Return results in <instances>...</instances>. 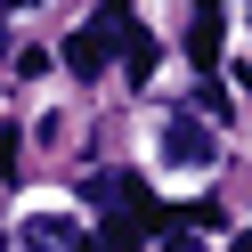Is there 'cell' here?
I'll return each mask as SVG.
<instances>
[{"mask_svg": "<svg viewBox=\"0 0 252 252\" xmlns=\"http://www.w3.org/2000/svg\"><path fill=\"white\" fill-rule=\"evenodd\" d=\"M212 130H203V122L195 114H171L163 122V163H179V171H212Z\"/></svg>", "mask_w": 252, "mask_h": 252, "instance_id": "obj_1", "label": "cell"}, {"mask_svg": "<svg viewBox=\"0 0 252 252\" xmlns=\"http://www.w3.org/2000/svg\"><path fill=\"white\" fill-rule=\"evenodd\" d=\"M187 57H195V65H212V57H220V8H212V0H195V25H187Z\"/></svg>", "mask_w": 252, "mask_h": 252, "instance_id": "obj_2", "label": "cell"}, {"mask_svg": "<svg viewBox=\"0 0 252 252\" xmlns=\"http://www.w3.org/2000/svg\"><path fill=\"white\" fill-rule=\"evenodd\" d=\"M25 252H82L73 220H25Z\"/></svg>", "mask_w": 252, "mask_h": 252, "instance_id": "obj_3", "label": "cell"}, {"mask_svg": "<svg viewBox=\"0 0 252 252\" xmlns=\"http://www.w3.org/2000/svg\"><path fill=\"white\" fill-rule=\"evenodd\" d=\"M122 49H130V82H147L155 73V41L147 33H122Z\"/></svg>", "mask_w": 252, "mask_h": 252, "instance_id": "obj_4", "label": "cell"}, {"mask_svg": "<svg viewBox=\"0 0 252 252\" xmlns=\"http://www.w3.org/2000/svg\"><path fill=\"white\" fill-rule=\"evenodd\" d=\"M228 252H252V236H236V244H228Z\"/></svg>", "mask_w": 252, "mask_h": 252, "instance_id": "obj_5", "label": "cell"}, {"mask_svg": "<svg viewBox=\"0 0 252 252\" xmlns=\"http://www.w3.org/2000/svg\"><path fill=\"white\" fill-rule=\"evenodd\" d=\"M0 8H33V0H0Z\"/></svg>", "mask_w": 252, "mask_h": 252, "instance_id": "obj_6", "label": "cell"}, {"mask_svg": "<svg viewBox=\"0 0 252 252\" xmlns=\"http://www.w3.org/2000/svg\"><path fill=\"white\" fill-rule=\"evenodd\" d=\"M0 49H8V33H0Z\"/></svg>", "mask_w": 252, "mask_h": 252, "instance_id": "obj_7", "label": "cell"}]
</instances>
